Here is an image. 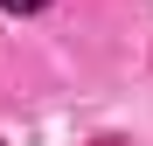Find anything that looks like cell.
<instances>
[{
    "mask_svg": "<svg viewBox=\"0 0 153 146\" xmlns=\"http://www.w3.org/2000/svg\"><path fill=\"white\" fill-rule=\"evenodd\" d=\"M0 7H7V14H42L49 0H0Z\"/></svg>",
    "mask_w": 153,
    "mask_h": 146,
    "instance_id": "cell-1",
    "label": "cell"
},
{
    "mask_svg": "<svg viewBox=\"0 0 153 146\" xmlns=\"http://www.w3.org/2000/svg\"><path fill=\"white\" fill-rule=\"evenodd\" d=\"M97 146H125V139H97Z\"/></svg>",
    "mask_w": 153,
    "mask_h": 146,
    "instance_id": "cell-2",
    "label": "cell"
}]
</instances>
